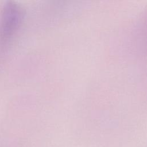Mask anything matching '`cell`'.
I'll return each instance as SVG.
<instances>
[{
    "label": "cell",
    "mask_w": 147,
    "mask_h": 147,
    "mask_svg": "<svg viewBox=\"0 0 147 147\" xmlns=\"http://www.w3.org/2000/svg\"><path fill=\"white\" fill-rule=\"evenodd\" d=\"M22 18V10L16 2L8 1L3 6L0 25V42L5 45L17 29Z\"/></svg>",
    "instance_id": "6da1fadb"
},
{
    "label": "cell",
    "mask_w": 147,
    "mask_h": 147,
    "mask_svg": "<svg viewBox=\"0 0 147 147\" xmlns=\"http://www.w3.org/2000/svg\"><path fill=\"white\" fill-rule=\"evenodd\" d=\"M133 37L136 52L141 56L147 57V7L136 22Z\"/></svg>",
    "instance_id": "7a4b0ae2"
}]
</instances>
